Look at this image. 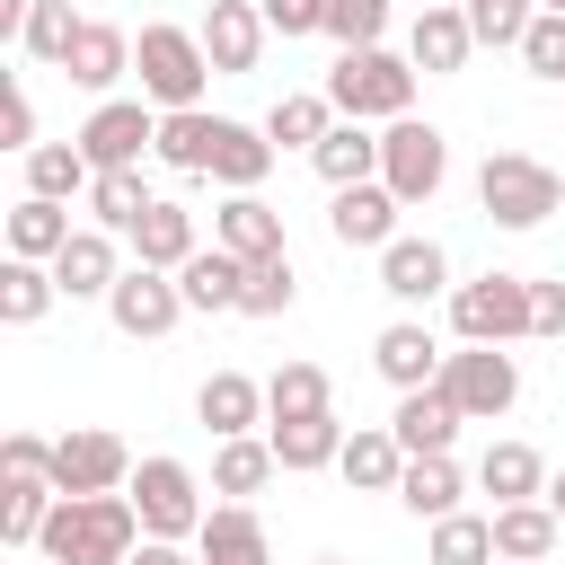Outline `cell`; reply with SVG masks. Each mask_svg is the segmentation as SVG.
Instances as JSON below:
<instances>
[{
    "instance_id": "1",
    "label": "cell",
    "mask_w": 565,
    "mask_h": 565,
    "mask_svg": "<svg viewBox=\"0 0 565 565\" xmlns=\"http://www.w3.org/2000/svg\"><path fill=\"white\" fill-rule=\"evenodd\" d=\"M35 547L53 565H132L141 512H132V494H53V521Z\"/></svg>"
},
{
    "instance_id": "2",
    "label": "cell",
    "mask_w": 565,
    "mask_h": 565,
    "mask_svg": "<svg viewBox=\"0 0 565 565\" xmlns=\"http://www.w3.org/2000/svg\"><path fill=\"white\" fill-rule=\"evenodd\" d=\"M477 203H486L494 230H539L547 212H565V177H556L547 159H530V150H486Z\"/></svg>"
},
{
    "instance_id": "3",
    "label": "cell",
    "mask_w": 565,
    "mask_h": 565,
    "mask_svg": "<svg viewBox=\"0 0 565 565\" xmlns=\"http://www.w3.org/2000/svg\"><path fill=\"white\" fill-rule=\"evenodd\" d=\"M327 106L344 115V124H397L406 106H415V62H397V53H335V71H327Z\"/></svg>"
},
{
    "instance_id": "4",
    "label": "cell",
    "mask_w": 565,
    "mask_h": 565,
    "mask_svg": "<svg viewBox=\"0 0 565 565\" xmlns=\"http://www.w3.org/2000/svg\"><path fill=\"white\" fill-rule=\"evenodd\" d=\"M132 71H141V88H150L159 115H185V106L203 97V79H212V53H203V35H185V26H141Z\"/></svg>"
},
{
    "instance_id": "5",
    "label": "cell",
    "mask_w": 565,
    "mask_h": 565,
    "mask_svg": "<svg viewBox=\"0 0 565 565\" xmlns=\"http://www.w3.org/2000/svg\"><path fill=\"white\" fill-rule=\"evenodd\" d=\"M441 177H450V141H441L433 124L397 115V124L380 132V185H388L397 203H433V194H441Z\"/></svg>"
},
{
    "instance_id": "6",
    "label": "cell",
    "mask_w": 565,
    "mask_h": 565,
    "mask_svg": "<svg viewBox=\"0 0 565 565\" xmlns=\"http://www.w3.org/2000/svg\"><path fill=\"white\" fill-rule=\"evenodd\" d=\"M450 327H459V344H512V335H530V282L521 274L459 282L450 291Z\"/></svg>"
},
{
    "instance_id": "7",
    "label": "cell",
    "mask_w": 565,
    "mask_h": 565,
    "mask_svg": "<svg viewBox=\"0 0 565 565\" xmlns=\"http://www.w3.org/2000/svg\"><path fill=\"white\" fill-rule=\"evenodd\" d=\"M124 494L141 512V539H194L203 530V494H194V468L185 459H141Z\"/></svg>"
},
{
    "instance_id": "8",
    "label": "cell",
    "mask_w": 565,
    "mask_h": 565,
    "mask_svg": "<svg viewBox=\"0 0 565 565\" xmlns=\"http://www.w3.org/2000/svg\"><path fill=\"white\" fill-rule=\"evenodd\" d=\"M441 388L459 397L468 424H494V415H512V397H521V362H512L503 344H468V353L441 362Z\"/></svg>"
},
{
    "instance_id": "9",
    "label": "cell",
    "mask_w": 565,
    "mask_h": 565,
    "mask_svg": "<svg viewBox=\"0 0 565 565\" xmlns=\"http://www.w3.org/2000/svg\"><path fill=\"white\" fill-rule=\"evenodd\" d=\"M79 150H88L97 177H106V168H141V150H159V115H150L141 97H106V106L79 124Z\"/></svg>"
},
{
    "instance_id": "10",
    "label": "cell",
    "mask_w": 565,
    "mask_h": 565,
    "mask_svg": "<svg viewBox=\"0 0 565 565\" xmlns=\"http://www.w3.org/2000/svg\"><path fill=\"white\" fill-rule=\"evenodd\" d=\"M115 486H132V450L115 441V433H62L53 441V494H115Z\"/></svg>"
},
{
    "instance_id": "11",
    "label": "cell",
    "mask_w": 565,
    "mask_h": 565,
    "mask_svg": "<svg viewBox=\"0 0 565 565\" xmlns=\"http://www.w3.org/2000/svg\"><path fill=\"white\" fill-rule=\"evenodd\" d=\"M106 318H115L124 335H141V344H150V335H168V327L185 318V291H177L159 265H132V274L106 291Z\"/></svg>"
},
{
    "instance_id": "12",
    "label": "cell",
    "mask_w": 565,
    "mask_h": 565,
    "mask_svg": "<svg viewBox=\"0 0 565 565\" xmlns=\"http://www.w3.org/2000/svg\"><path fill=\"white\" fill-rule=\"evenodd\" d=\"M459 424H468V415H459V397H450L441 380H433V388H406L397 415H388V433H397L406 459H441V450L459 441Z\"/></svg>"
},
{
    "instance_id": "13",
    "label": "cell",
    "mask_w": 565,
    "mask_h": 565,
    "mask_svg": "<svg viewBox=\"0 0 565 565\" xmlns=\"http://www.w3.org/2000/svg\"><path fill=\"white\" fill-rule=\"evenodd\" d=\"M265 9H247V0H212V18H203V53H212V71L221 79H238V71H256V53H265Z\"/></svg>"
},
{
    "instance_id": "14",
    "label": "cell",
    "mask_w": 565,
    "mask_h": 565,
    "mask_svg": "<svg viewBox=\"0 0 565 565\" xmlns=\"http://www.w3.org/2000/svg\"><path fill=\"white\" fill-rule=\"evenodd\" d=\"M397 212H406V203L371 177V185H344V194L327 203V230H335V247H388V238H397Z\"/></svg>"
},
{
    "instance_id": "15",
    "label": "cell",
    "mask_w": 565,
    "mask_h": 565,
    "mask_svg": "<svg viewBox=\"0 0 565 565\" xmlns=\"http://www.w3.org/2000/svg\"><path fill=\"white\" fill-rule=\"evenodd\" d=\"M371 362H380V380H388L397 397H406V388H433V380H441V344H433V327H424V318H397V327H380Z\"/></svg>"
},
{
    "instance_id": "16",
    "label": "cell",
    "mask_w": 565,
    "mask_h": 565,
    "mask_svg": "<svg viewBox=\"0 0 565 565\" xmlns=\"http://www.w3.org/2000/svg\"><path fill=\"white\" fill-rule=\"evenodd\" d=\"M477 53V35H468V9H441V0H424V18L406 26V62L424 71V79H441V71H459Z\"/></svg>"
},
{
    "instance_id": "17",
    "label": "cell",
    "mask_w": 565,
    "mask_h": 565,
    "mask_svg": "<svg viewBox=\"0 0 565 565\" xmlns=\"http://www.w3.org/2000/svg\"><path fill=\"white\" fill-rule=\"evenodd\" d=\"M194 415H203V433H212V441H238V433H256V424H265V388H256L247 371H212V380L194 388Z\"/></svg>"
},
{
    "instance_id": "18",
    "label": "cell",
    "mask_w": 565,
    "mask_h": 565,
    "mask_svg": "<svg viewBox=\"0 0 565 565\" xmlns=\"http://www.w3.org/2000/svg\"><path fill=\"white\" fill-rule=\"evenodd\" d=\"M194 556H203V565H274V539H265V521H256L247 503H221V512H203Z\"/></svg>"
},
{
    "instance_id": "19",
    "label": "cell",
    "mask_w": 565,
    "mask_h": 565,
    "mask_svg": "<svg viewBox=\"0 0 565 565\" xmlns=\"http://www.w3.org/2000/svg\"><path fill=\"white\" fill-rule=\"evenodd\" d=\"M212 247H230L238 265L282 256V212H274L265 194H230V203H221V221H212Z\"/></svg>"
},
{
    "instance_id": "20",
    "label": "cell",
    "mask_w": 565,
    "mask_h": 565,
    "mask_svg": "<svg viewBox=\"0 0 565 565\" xmlns=\"http://www.w3.org/2000/svg\"><path fill=\"white\" fill-rule=\"evenodd\" d=\"M53 282H62V300H106V291L124 282V265H115V230H79V238L53 256Z\"/></svg>"
},
{
    "instance_id": "21",
    "label": "cell",
    "mask_w": 565,
    "mask_h": 565,
    "mask_svg": "<svg viewBox=\"0 0 565 565\" xmlns=\"http://www.w3.org/2000/svg\"><path fill=\"white\" fill-rule=\"evenodd\" d=\"M441 282H450V256L433 238H388L380 247V291L388 300H433Z\"/></svg>"
},
{
    "instance_id": "22",
    "label": "cell",
    "mask_w": 565,
    "mask_h": 565,
    "mask_svg": "<svg viewBox=\"0 0 565 565\" xmlns=\"http://www.w3.org/2000/svg\"><path fill=\"white\" fill-rule=\"evenodd\" d=\"M124 71H132V35L106 26V18H88L79 44H71V62H62V79H71V88H115Z\"/></svg>"
},
{
    "instance_id": "23",
    "label": "cell",
    "mask_w": 565,
    "mask_h": 565,
    "mask_svg": "<svg viewBox=\"0 0 565 565\" xmlns=\"http://www.w3.org/2000/svg\"><path fill=\"white\" fill-rule=\"evenodd\" d=\"M344 486H362V494H397V477H406V450H397V433L388 424H362V433H344Z\"/></svg>"
},
{
    "instance_id": "24",
    "label": "cell",
    "mask_w": 565,
    "mask_h": 565,
    "mask_svg": "<svg viewBox=\"0 0 565 565\" xmlns=\"http://www.w3.org/2000/svg\"><path fill=\"white\" fill-rule=\"evenodd\" d=\"M477 486L494 494V512H503V503H547V468H539L530 441H494V450L477 459Z\"/></svg>"
},
{
    "instance_id": "25",
    "label": "cell",
    "mask_w": 565,
    "mask_h": 565,
    "mask_svg": "<svg viewBox=\"0 0 565 565\" xmlns=\"http://www.w3.org/2000/svg\"><path fill=\"white\" fill-rule=\"evenodd\" d=\"M556 530L565 521L547 503H503L494 512V565H547L556 556Z\"/></svg>"
},
{
    "instance_id": "26",
    "label": "cell",
    "mask_w": 565,
    "mask_h": 565,
    "mask_svg": "<svg viewBox=\"0 0 565 565\" xmlns=\"http://www.w3.org/2000/svg\"><path fill=\"white\" fill-rule=\"evenodd\" d=\"M71 238H79V230H71V212H62V203H44V194L9 203V256H26V265H53Z\"/></svg>"
},
{
    "instance_id": "27",
    "label": "cell",
    "mask_w": 565,
    "mask_h": 565,
    "mask_svg": "<svg viewBox=\"0 0 565 565\" xmlns=\"http://www.w3.org/2000/svg\"><path fill=\"white\" fill-rule=\"evenodd\" d=\"M177 291H185V309H238L247 265H238L230 247H194V256L177 265Z\"/></svg>"
},
{
    "instance_id": "28",
    "label": "cell",
    "mask_w": 565,
    "mask_h": 565,
    "mask_svg": "<svg viewBox=\"0 0 565 565\" xmlns=\"http://www.w3.org/2000/svg\"><path fill=\"white\" fill-rule=\"evenodd\" d=\"M265 441H274V459H282V468H335V459H344V424H335V406H327V415L265 424Z\"/></svg>"
},
{
    "instance_id": "29",
    "label": "cell",
    "mask_w": 565,
    "mask_h": 565,
    "mask_svg": "<svg viewBox=\"0 0 565 565\" xmlns=\"http://www.w3.org/2000/svg\"><path fill=\"white\" fill-rule=\"evenodd\" d=\"M212 150H221V115L185 106V115H159V159L177 177H212Z\"/></svg>"
},
{
    "instance_id": "30",
    "label": "cell",
    "mask_w": 565,
    "mask_h": 565,
    "mask_svg": "<svg viewBox=\"0 0 565 565\" xmlns=\"http://www.w3.org/2000/svg\"><path fill=\"white\" fill-rule=\"evenodd\" d=\"M265 168H274V141H265V124H230V115H221L212 177H221L230 194H256V185H265Z\"/></svg>"
},
{
    "instance_id": "31",
    "label": "cell",
    "mask_w": 565,
    "mask_h": 565,
    "mask_svg": "<svg viewBox=\"0 0 565 565\" xmlns=\"http://www.w3.org/2000/svg\"><path fill=\"white\" fill-rule=\"evenodd\" d=\"M309 168H318L335 194H344V185H371V177H380V141H371L362 124H335V132L309 150Z\"/></svg>"
},
{
    "instance_id": "32",
    "label": "cell",
    "mask_w": 565,
    "mask_h": 565,
    "mask_svg": "<svg viewBox=\"0 0 565 565\" xmlns=\"http://www.w3.org/2000/svg\"><path fill=\"white\" fill-rule=\"evenodd\" d=\"M88 185H97V168H88L79 141H44V150H26V194L71 203V194H88Z\"/></svg>"
},
{
    "instance_id": "33",
    "label": "cell",
    "mask_w": 565,
    "mask_h": 565,
    "mask_svg": "<svg viewBox=\"0 0 565 565\" xmlns=\"http://www.w3.org/2000/svg\"><path fill=\"white\" fill-rule=\"evenodd\" d=\"M132 247H141V265H159V274H177V265L194 256V212L159 194V203L141 212V230H132Z\"/></svg>"
},
{
    "instance_id": "34",
    "label": "cell",
    "mask_w": 565,
    "mask_h": 565,
    "mask_svg": "<svg viewBox=\"0 0 565 565\" xmlns=\"http://www.w3.org/2000/svg\"><path fill=\"white\" fill-rule=\"evenodd\" d=\"M327 132H335V106H327V97H309V88L274 97V115H265V141H274V150H318Z\"/></svg>"
},
{
    "instance_id": "35",
    "label": "cell",
    "mask_w": 565,
    "mask_h": 565,
    "mask_svg": "<svg viewBox=\"0 0 565 565\" xmlns=\"http://www.w3.org/2000/svg\"><path fill=\"white\" fill-rule=\"evenodd\" d=\"M397 503H406L415 521H450V512H459V468H450V450H441V459H406Z\"/></svg>"
},
{
    "instance_id": "36",
    "label": "cell",
    "mask_w": 565,
    "mask_h": 565,
    "mask_svg": "<svg viewBox=\"0 0 565 565\" xmlns=\"http://www.w3.org/2000/svg\"><path fill=\"white\" fill-rule=\"evenodd\" d=\"M150 203H159V194L141 185V168H106V177L88 185V212H97V230H124V238L141 230V212H150Z\"/></svg>"
},
{
    "instance_id": "37",
    "label": "cell",
    "mask_w": 565,
    "mask_h": 565,
    "mask_svg": "<svg viewBox=\"0 0 565 565\" xmlns=\"http://www.w3.org/2000/svg\"><path fill=\"white\" fill-rule=\"evenodd\" d=\"M53 300H62L53 265H26V256H9V265H0V318H9V327H35Z\"/></svg>"
},
{
    "instance_id": "38",
    "label": "cell",
    "mask_w": 565,
    "mask_h": 565,
    "mask_svg": "<svg viewBox=\"0 0 565 565\" xmlns=\"http://www.w3.org/2000/svg\"><path fill=\"white\" fill-rule=\"evenodd\" d=\"M291 415H327V371L318 362H282L265 380V424H291Z\"/></svg>"
},
{
    "instance_id": "39",
    "label": "cell",
    "mask_w": 565,
    "mask_h": 565,
    "mask_svg": "<svg viewBox=\"0 0 565 565\" xmlns=\"http://www.w3.org/2000/svg\"><path fill=\"white\" fill-rule=\"evenodd\" d=\"M282 459H274V441H256V433H238V441H221V459H212V486L238 503V494H256L265 477H274Z\"/></svg>"
},
{
    "instance_id": "40",
    "label": "cell",
    "mask_w": 565,
    "mask_h": 565,
    "mask_svg": "<svg viewBox=\"0 0 565 565\" xmlns=\"http://www.w3.org/2000/svg\"><path fill=\"white\" fill-rule=\"evenodd\" d=\"M424 565H494V512L477 521V512H450V521H433V556Z\"/></svg>"
},
{
    "instance_id": "41",
    "label": "cell",
    "mask_w": 565,
    "mask_h": 565,
    "mask_svg": "<svg viewBox=\"0 0 565 565\" xmlns=\"http://www.w3.org/2000/svg\"><path fill=\"white\" fill-rule=\"evenodd\" d=\"M291 291H300V274H291V247H282V256H256V265H247L238 309H247V318H282V309H291Z\"/></svg>"
},
{
    "instance_id": "42",
    "label": "cell",
    "mask_w": 565,
    "mask_h": 565,
    "mask_svg": "<svg viewBox=\"0 0 565 565\" xmlns=\"http://www.w3.org/2000/svg\"><path fill=\"white\" fill-rule=\"evenodd\" d=\"M79 26H88V18H71V0H35V18H26V35H18V44H26L35 62H53V71H62V62H71V44H79Z\"/></svg>"
},
{
    "instance_id": "43",
    "label": "cell",
    "mask_w": 565,
    "mask_h": 565,
    "mask_svg": "<svg viewBox=\"0 0 565 565\" xmlns=\"http://www.w3.org/2000/svg\"><path fill=\"white\" fill-rule=\"evenodd\" d=\"M53 521V486H0V539L9 547H35Z\"/></svg>"
},
{
    "instance_id": "44",
    "label": "cell",
    "mask_w": 565,
    "mask_h": 565,
    "mask_svg": "<svg viewBox=\"0 0 565 565\" xmlns=\"http://www.w3.org/2000/svg\"><path fill=\"white\" fill-rule=\"evenodd\" d=\"M318 35H335L344 53H371L388 35V0H327V26Z\"/></svg>"
},
{
    "instance_id": "45",
    "label": "cell",
    "mask_w": 565,
    "mask_h": 565,
    "mask_svg": "<svg viewBox=\"0 0 565 565\" xmlns=\"http://www.w3.org/2000/svg\"><path fill=\"white\" fill-rule=\"evenodd\" d=\"M530 26H539L530 0H468V35H477V44H521Z\"/></svg>"
},
{
    "instance_id": "46",
    "label": "cell",
    "mask_w": 565,
    "mask_h": 565,
    "mask_svg": "<svg viewBox=\"0 0 565 565\" xmlns=\"http://www.w3.org/2000/svg\"><path fill=\"white\" fill-rule=\"evenodd\" d=\"M0 486H53V441L9 433V441H0Z\"/></svg>"
},
{
    "instance_id": "47",
    "label": "cell",
    "mask_w": 565,
    "mask_h": 565,
    "mask_svg": "<svg viewBox=\"0 0 565 565\" xmlns=\"http://www.w3.org/2000/svg\"><path fill=\"white\" fill-rule=\"evenodd\" d=\"M521 62H530L539 79H565V18H547V9H539V26L521 35Z\"/></svg>"
},
{
    "instance_id": "48",
    "label": "cell",
    "mask_w": 565,
    "mask_h": 565,
    "mask_svg": "<svg viewBox=\"0 0 565 565\" xmlns=\"http://www.w3.org/2000/svg\"><path fill=\"white\" fill-rule=\"evenodd\" d=\"M0 141H9V150H44V141H35V97H26L18 79H9V97H0Z\"/></svg>"
},
{
    "instance_id": "49",
    "label": "cell",
    "mask_w": 565,
    "mask_h": 565,
    "mask_svg": "<svg viewBox=\"0 0 565 565\" xmlns=\"http://www.w3.org/2000/svg\"><path fill=\"white\" fill-rule=\"evenodd\" d=\"M256 9H265L274 35H318L327 26V0H256Z\"/></svg>"
},
{
    "instance_id": "50",
    "label": "cell",
    "mask_w": 565,
    "mask_h": 565,
    "mask_svg": "<svg viewBox=\"0 0 565 565\" xmlns=\"http://www.w3.org/2000/svg\"><path fill=\"white\" fill-rule=\"evenodd\" d=\"M530 335H565V282H530Z\"/></svg>"
},
{
    "instance_id": "51",
    "label": "cell",
    "mask_w": 565,
    "mask_h": 565,
    "mask_svg": "<svg viewBox=\"0 0 565 565\" xmlns=\"http://www.w3.org/2000/svg\"><path fill=\"white\" fill-rule=\"evenodd\" d=\"M132 565H203V556H185L177 539H141V547H132Z\"/></svg>"
},
{
    "instance_id": "52",
    "label": "cell",
    "mask_w": 565,
    "mask_h": 565,
    "mask_svg": "<svg viewBox=\"0 0 565 565\" xmlns=\"http://www.w3.org/2000/svg\"><path fill=\"white\" fill-rule=\"evenodd\" d=\"M547 512H556V521H565V477H556V486H547Z\"/></svg>"
},
{
    "instance_id": "53",
    "label": "cell",
    "mask_w": 565,
    "mask_h": 565,
    "mask_svg": "<svg viewBox=\"0 0 565 565\" xmlns=\"http://www.w3.org/2000/svg\"><path fill=\"white\" fill-rule=\"evenodd\" d=\"M539 9H547V18H565V0H539Z\"/></svg>"
},
{
    "instance_id": "54",
    "label": "cell",
    "mask_w": 565,
    "mask_h": 565,
    "mask_svg": "<svg viewBox=\"0 0 565 565\" xmlns=\"http://www.w3.org/2000/svg\"><path fill=\"white\" fill-rule=\"evenodd\" d=\"M441 9H468V0H441Z\"/></svg>"
},
{
    "instance_id": "55",
    "label": "cell",
    "mask_w": 565,
    "mask_h": 565,
    "mask_svg": "<svg viewBox=\"0 0 565 565\" xmlns=\"http://www.w3.org/2000/svg\"><path fill=\"white\" fill-rule=\"evenodd\" d=\"M318 565H344V556H318Z\"/></svg>"
}]
</instances>
